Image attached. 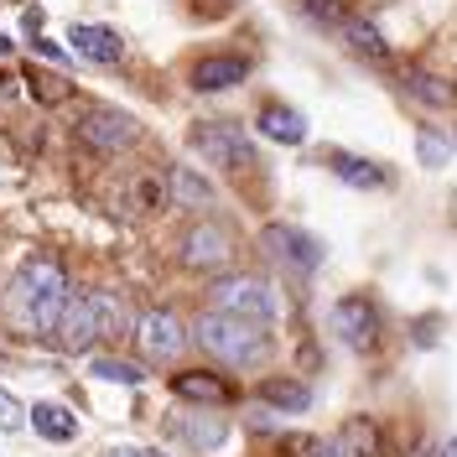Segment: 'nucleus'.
<instances>
[{
	"mask_svg": "<svg viewBox=\"0 0 457 457\" xmlns=\"http://www.w3.org/2000/svg\"><path fill=\"white\" fill-rule=\"evenodd\" d=\"M68 296H73L68 270H62L53 255H27L16 265L11 286H5V317H11L21 333H31V338H53Z\"/></svg>",
	"mask_w": 457,
	"mask_h": 457,
	"instance_id": "obj_1",
	"label": "nucleus"
},
{
	"mask_svg": "<svg viewBox=\"0 0 457 457\" xmlns=\"http://www.w3.org/2000/svg\"><path fill=\"white\" fill-rule=\"evenodd\" d=\"M125 333H130V312H125V302L114 291H73L53 328L62 353H88L94 343L125 338Z\"/></svg>",
	"mask_w": 457,
	"mask_h": 457,
	"instance_id": "obj_2",
	"label": "nucleus"
},
{
	"mask_svg": "<svg viewBox=\"0 0 457 457\" xmlns=\"http://www.w3.org/2000/svg\"><path fill=\"white\" fill-rule=\"evenodd\" d=\"M187 338H198L203 353H213V359H219V364H228V370H255L260 359L270 353V333H265L260 322L213 312V307L193 322V333H187Z\"/></svg>",
	"mask_w": 457,
	"mask_h": 457,
	"instance_id": "obj_3",
	"label": "nucleus"
},
{
	"mask_svg": "<svg viewBox=\"0 0 457 457\" xmlns=\"http://www.w3.org/2000/svg\"><path fill=\"white\" fill-rule=\"evenodd\" d=\"M208 307L213 312H228V317H245V322H260V328H270L281 317L276 291H270V281H260V276H219V281L208 286Z\"/></svg>",
	"mask_w": 457,
	"mask_h": 457,
	"instance_id": "obj_4",
	"label": "nucleus"
},
{
	"mask_svg": "<svg viewBox=\"0 0 457 457\" xmlns=\"http://www.w3.org/2000/svg\"><path fill=\"white\" fill-rule=\"evenodd\" d=\"M260 255L270 265H281L286 276H312L317 265L328 260V245L296 224H265L260 228Z\"/></svg>",
	"mask_w": 457,
	"mask_h": 457,
	"instance_id": "obj_5",
	"label": "nucleus"
},
{
	"mask_svg": "<svg viewBox=\"0 0 457 457\" xmlns=\"http://www.w3.org/2000/svg\"><path fill=\"white\" fill-rule=\"evenodd\" d=\"M328 328H333V338H338L343 348L370 353L374 343L385 338V312H379V302H374V296L353 291V296H338V302H333Z\"/></svg>",
	"mask_w": 457,
	"mask_h": 457,
	"instance_id": "obj_6",
	"label": "nucleus"
},
{
	"mask_svg": "<svg viewBox=\"0 0 457 457\" xmlns=\"http://www.w3.org/2000/svg\"><path fill=\"white\" fill-rule=\"evenodd\" d=\"M234 255H239L234 228L219 224V219H198V224L182 228V239H177V260L187 270H224V265H234Z\"/></svg>",
	"mask_w": 457,
	"mask_h": 457,
	"instance_id": "obj_7",
	"label": "nucleus"
},
{
	"mask_svg": "<svg viewBox=\"0 0 457 457\" xmlns=\"http://www.w3.org/2000/svg\"><path fill=\"white\" fill-rule=\"evenodd\" d=\"M187 141H193V151H198L203 162H213V167H228V171L255 167V145H250V136H245L234 120H198Z\"/></svg>",
	"mask_w": 457,
	"mask_h": 457,
	"instance_id": "obj_8",
	"label": "nucleus"
},
{
	"mask_svg": "<svg viewBox=\"0 0 457 457\" xmlns=\"http://www.w3.org/2000/svg\"><path fill=\"white\" fill-rule=\"evenodd\" d=\"M130 333H136V343H141V353L151 359V364H171V359L187 348V328H182V317L167 312V307H145V312H136Z\"/></svg>",
	"mask_w": 457,
	"mask_h": 457,
	"instance_id": "obj_9",
	"label": "nucleus"
},
{
	"mask_svg": "<svg viewBox=\"0 0 457 457\" xmlns=\"http://www.w3.org/2000/svg\"><path fill=\"white\" fill-rule=\"evenodd\" d=\"M79 141L94 145V151H130L141 141V125L125 110H110V104H94V110L79 120Z\"/></svg>",
	"mask_w": 457,
	"mask_h": 457,
	"instance_id": "obj_10",
	"label": "nucleus"
},
{
	"mask_svg": "<svg viewBox=\"0 0 457 457\" xmlns=\"http://www.w3.org/2000/svg\"><path fill=\"white\" fill-rule=\"evenodd\" d=\"M245 79H250V57H239V53L198 57L193 73H187V84L198 88V94H224V88H239Z\"/></svg>",
	"mask_w": 457,
	"mask_h": 457,
	"instance_id": "obj_11",
	"label": "nucleus"
},
{
	"mask_svg": "<svg viewBox=\"0 0 457 457\" xmlns=\"http://www.w3.org/2000/svg\"><path fill=\"white\" fill-rule=\"evenodd\" d=\"M167 431L182 442V447H193V453H219L228 442V421L224 416H213V411H187V416H171Z\"/></svg>",
	"mask_w": 457,
	"mask_h": 457,
	"instance_id": "obj_12",
	"label": "nucleus"
},
{
	"mask_svg": "<svg viewBox=\"0 0 457 457\" xmlns=\"http://www.w3.org/2000/svg\"><path fill=\"white\" fill-rule=\"evenodd\" d=\"M328 171H333L338 182H348V187H364V193H379V187L395 182L390 167H379L370 156H353V151H328Z\"/></svg>",
	"mask_w": 457,
	"mask_h": 457,
	"instance_id": "obj_13",
	"label": "nucleus"
},
{
	"mask_svg": "<svg viewBox=\"0 0 457 457\" xmlns=\"http://www.w3.org/2000/svg\"><path fill=\"white\" fill-rule=\"evenodd\" d=\"M68 42H73V53L88 57V62H120V57H125V42H120V31L114 27L73 21V27H68Z\"/></svg>",
	"mask_w": 457,
	"mask_h": 457,
	"instance_id": "obj_14",
	"label": "nucleus"
},
{
	"mask_svg": "<svg viewBox=\"0 0 457 457\" xmlns=\"http://www.w3.org/2000/svg\"><path fill=\"white\" fill-rule=\"evenodd\" d=\"M171 395L187 400V405H213L219 411L234 390H228V379H219L208 370H182V374H171Z\"/></svg>",
	"mask_w": 457,
	"mask_h": 457,
	"instance_id": "obj_15",
	"label": "nucleus"
},
{
	"mask_svg": "<svg viewBox=\"0 0 457 457\" xmlns=\"http://www.w3.org/2000/svg\"><path fill=\"white\" fill-rule=\"evenodd\" d=\"M255 125H260V136L276 141V145H302L307 141V114L291 110V104H260Z\"/></svg>",
	"mask_w": 457,
	"mask_h": 457,
	"instance_id": "obj_16",
	"label": "nucleus"
},
{
	"mask_svg": "<svg viewBox=\"0 0 457 457\" xmlns=\"http://www.w3.org/2000/svg\"><path fill=\"white\" fill-rule=\"evenodd\" d=\"M260 405H270V411H281V416H302L307 405H312V390L302 385V379H286V374H270V379H260Z\"/></svg>",
	"mask_w": 457,
	"mask_h": 457,
	"instance_id": "obj_17",
	"label": "nucleus"
},
{
	"mask_svg": "<svg viewBox=\"0 0 457 457\" xmlns=\"http://www.w3.org/2000/svg\"><path fill=\"white\" fill-rule=\"evenodd\" d=\"M27 427L37 436H47V442H73L79 436V421H73V411L68 405H57V400H42V405H31L27 411Z\"/></svg>",
	"mask_w": 457,
	"mask_h": 457,
	"instance_id": "obj_18",
	"label": "nucleus"
},
{
	"mask_svg": "<svg viewBox=\"0 0 457 457\" xmlns=\"http://www.w3.org/2000/svg\"><path fill=\"white\" fill-rule=\"evenodd\" d=\"M167 187H171V198H177V208H213V182L198 177L193 167H171Z\"/></svg>",
	"mask_w": 457,
	"mask_h": 457,
	"instance_id": "obj_19",
	"label": "nucleus"
},
{
	"mask_svg": "<svg viewBox=\"0 0 457 457\" xmlns=\"http://www.w3.org/2000/svg\"><path fill=\"white\" fill-rule=\"evenodd\" d=\"M338 31H343V42H348V47H353L359 57H370V62H385V57H390L385 37H379L370 21H359V16H343V27H338Z\"/></svg>",
	"mask_w": 457,
	"mask_h": 457,
	"instance_id": "obj_20",
	"label": "nucleus"
},
{
	"mask_svg": "<svg viewBox=\"0 0 457 457\" xmlns=\"http://www.w3.org/2000/svg\"><path fill=\"white\" fill-rule=\"evenodd\" d=\"M338 453L343 457H379V431H374V421H348L338 436Z\"/></svg>",
	"mask_w": 457,
	"mask_h": 457,
	"instance_id": "obj_21",
	"label": "nucleus"
},
{
	"mask_svg": "<svg viewBox=\"0 0 457 457\" xmlns=\"http://www.w3.org/2000/svg\"><path fill=\"white\" fill-rule=\"evenodd\" d=\"M88 374L94 379H110V385H141L145 374H141V364H125V359H88Z\"/></svg>",
	"mask_w": 457,
	"mask_h": 457,
	"instance_id": "obj_22",
	"label": "nucleus"
},
{
	"mask_svg": "<svg viewBox=\"0 0 457 457\" xmlns=\"http://www.w3.org/2000/svg\"><path fill=\"white\" fill-rule=\"evenodd\" d=\"M405 94H416L421 104H453V88L427 79V73H405Z\"/></svg>",
	"mask_w": 457,
	"mask_h": 457,
	"instance_id": "obj_23",
	"label": "nucleus"
},
{
	"mask_svg": "<svg viewBox=\"0 0 457 457\" xmlns=\"http://www.w3.org/2000/svg\"><path fill=\"white\" fill-rule=\"evenodd\" d=\"M416 156H421V167H447V156H453V141H442L436 130H421L416 136Z\"/></svg>",
	"mask_w": 457,
	"mask_h": 457,
	"instance_id": "obj_24",
	"label": "nucleus"
},
{
	"mask_svg": "<svg viewBox=\"0 0 457 457\" xmlns=\"http://www.w3.org/2000/svg\"><path fill=\"white\" fill-rule=\"evenodd\" d=\"M0 431H27V405L0 390Z\"/></svg>",
	"mask_w": 457,
	"mask_h": 457,
	"instance_id": "obj_25",
	"label": "nucleus"
},
{
	"mask_svg": "<svg viewBox=\"0 0 457 457\" xmlns=\"http://www.w3.org/2000/svg\"><path fill=\"white\" fill-rule=\"evenodd\" d=\"M307 16L322 21V27H343V11L333 5V0H307Z\"/></svg>",
	"mask_w": 457,
	"mask_h": 457,
	"instance_id": "obj_26",
	"label": "nucleus"
},
{
	"mask_svg": "<svg viewBox=\"0 0 457 457\" xmlns=\"http://www.w3.org/2000/svg\"><path fill=\"white\" fill-rule=\"evenodd\" d=\"M104 457H167L162 447H110Z\"/></svg>",
	"mask_w": 457,
	"mask_h": 457,
	"instance_id": "obj_27",
	"label": "nucleus"
},
{
	"mask_svg": "<svg viewBox=\"0 0 457 457\" xmlns=\"http://www.w3.org/2000/svg\"><path fill=\"white\" fill-rule=\"evenodd\" d=\"M436 457H457V436H447V442L436 447Z\"/></svg>",
	"mask_w": 457,
	"mask_h": 457,
	"instance_id": "obj_28",
	"label": "nucleus"
},
{
	"mask_svg": "<svg viewBox=\"0 0 457 457\" xmlns=\"http://www.w3.org/2000/svg\"><path fill=\"white\" fill-rule=\"evenodd\" d=\"M0 53H11V37H0Z\"/></svg>",
	"mask_w": 457,
	"mask_h": 457,
	"instance_id": "obj_29",
	"label": "nucleus"
}]
</instances>
